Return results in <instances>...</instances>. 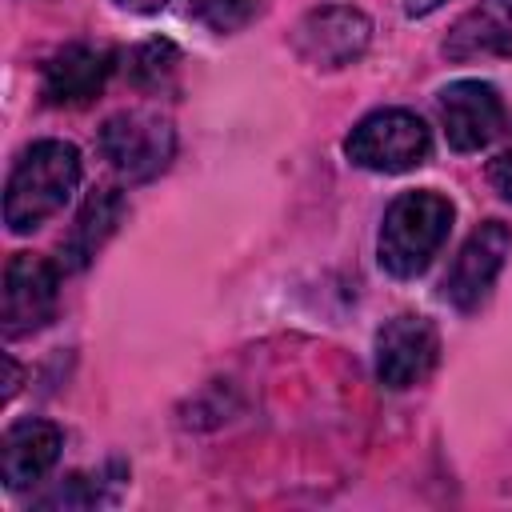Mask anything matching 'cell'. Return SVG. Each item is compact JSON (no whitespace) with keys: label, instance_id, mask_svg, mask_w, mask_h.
<instances>
[{"label":"cell","instance_id":"1","mask_svg":"<svg viewBox=\"0 0 512 512\" xmlns=\"http://www.w3.org/2000/svg\"><path fill=\"white\" fill-rule=\"evenodd\" d=\"M80 184V152L68 140H36L20 152L4 188V224L24 236L52 220Z\"/></svg>","mask_w":512,"mask_h":512},{"label":"cell","instance_id":"2","mask_svg":"<svg viewBox=\"0 0 512 512\" xmlns=\"http://www.w3.org/2000/svg\"><path fill=\"white\" fill-rule=\"evenodd\" d=\"M452 216H456L452 200L432 188L400 192L380 224V264L400 280L420 276L432 264V256L444 248L452 232Z\"/></svg>","mask_w":512,"mask_h":512},{"label":"cell","instance_id":"3","mask_svg":"<svg viewBox=\"0 0 512 512\" xmlns=\"http://www.w3.org/2000/svg\"><path fill=\"white\" fill-rule=\"evenodd\" d=\"M352 164L368 172H412L432 152L428 124L408 108H380L368 112L344 140Z\"/></svg>","mask_w":512,"mask_h":512},{"label":"cell","instance_id":"4","mask_svg":"<svg viewBox=\"0 0 512 512\" xmlns=\"http://www.w3.org/2000/svg\"><path fill=\"white\" fill-rule=\"evenodd\" d=\"M100 156L108 160V168L116 176H124L128 184L152 180L168 168V160L176 156V132L164 116L144 112V108H128L116 112L100 124Z\"/></svg>","mask_w":512,"mask_h":512},{"label":"cell","instance_id":"5","mask_svg":"<svg viewBox=\"0 0 512 512\" xmlns=\"http://www.w3.org/2000/svg\"><path fill=\"white\" fill-rule=\"evenodd\" d=\"M60 300V272L52 260L16 252L4 268V304H0V328L8 340L28 336L44 328Z\"/></svg>","mask_w":512,"mask_h":512},{"label":"cell","instance_id":"6","mask_svg":"<svg viewBox=\"0 0 512 512\" xmlns=\"http://www.w3.org/2000/svg\"><path fill=\"white\" fill-rule=\"evenodd\" d=\"M368 40H372L368 16L360 8H344V4L308 12L292 32L296 56L312 68H324V72L356 64L368 52Z\"/></svg>","mask_w":512,"mask_h":512},{"label":"cell","instance_id":"7","mask_svg":"<svg viewBox=\"0 0 512 512\" xmlns=\"http://www.w3.org/2000/svg\"><path fill=\"white\" fill-rule=\"evenodd\" d=\"M440 356V336L428 316L400 312L376 332V380L392 392L420 384Z\"/></svg>","mask_w":512,"mask_h":512},{"label":"cell","instance_id":"8","mask_svg":"<svg viewBox=\"0 0 512 512\" xmlns=\"http://www.w3.org/2000/svg\"><path fill=\"white\" fill-rule=\"evenodd\" d=\"M512 252V228L504 220H484L456 252L448 276H444V300L460 312H472L492 292L504 260Z\"/></svg>","mask_w":512,"mask_h":512},{"label":"cell","instance_id":"9","mask_svg":"<svg viewBox=\"0 0 512 512\" xmlns=\"http://www.w3.org/2000/svg\"><path fill=\"white\" fill-rule=\"evenodd\" d=\"M440 124L456 152H480L504 128V100L484 80H452L440 92Z\"/></svg>","mask_w":512,"mask_h":512},{"label":"cell","instance_id":"10","mask_svg":"<svg viewBox=\"0 0 512 512\" xmlns=\"http://www.w3.org/2000/svg\"><path fill=\"white\" fill-rule=\"evenodd\" d=\"M112 68H116V56L104 44H68L48 56L40 92L56 108H76V104H88L108 84Z\"/></svg>","mask_w":512,"mask_h":512},{"label":"cell","instance_id":"11","mask_svg":"<svg viewBox=\"0 0 512 512\" xmlns=\"http://www.w3.org/2000/svg\"><path fill=\"white\" fill-rule=\"evenodd\" d=\"M444 56L464 60H512V0H480L472 4L452 32L444 36Z\"/></svg>","mask_w":512,"mask_h":512},{"label":"cell","instance_id":"12","mask_svg":"<svg viewBox=\"0 0 512 512\" xmlns=\"http://www.w3.org/2000/svg\"><path fill=\"white\" fill-rule=\"evenodd\" d=\"M60 428L48 424V420H16L4 440H0V476L8 488H24V484H36L60 456Z\"/></svg>","mask_w":512,"mask_h":512},{"label":"cell","instance_id":"13","mask_svg":"<svg viewBox=\"0 0 512 512\" xmlns=\"http://www.w3.org/2000/svg\"><path fill=\"white\" fill-rule=\"evenodd\" d=\"M120 208H124V200H120L116 188H100V192H92V196L84 200V208H80L72 232H68L64 244H60L64 268H84V264L100 252V244L112 236V228H116V220H120Z\"/></svg>","mask_w":512,"mask_h":512},{"label":"cell","instance_id":"14","mask_svg":"<svg viewBox=\"0 0 512 512\" xmlns=\"http://www.w3.org/2000/svg\"><path fill=\"white\" fill-rule=\"evenodd\" d=\"M176 68H180V52H176V44H168V40H144V44L128 56V76H132V84L144 88V92L168 88L172 76H176Z\"/></svg>","mask_w":512,"mask_h":512},{"label":"cell","instance_id":"15","mask_svg":"<svg viewBox=\"0 0 512 512\" xmlns=\"http://www.w3.org/2000/svg\"><path fill=\"white\" fill-rule=\"evenodd\" d=\"M264 0H188L192 20H200L208 32H240L260 16Z\"/></svg>","mask_w":512,"mask_h":512},{"label":"cell","instance_id":"16","mask_svg":"<svg viewBox=\"0 0 512 512\" xmlns=\"http://www.w3.org/2000/svg\"><path fill=\"white\" fill-rule=\"evenodd\" d=\"M488 184L500 200H512V140L488 160Z\"/></svg>","mask_w":512,"mask_h":512},{"label":"cell","instance_id":"17","mask_svg":"<svg viewBox=\"0 0 512 512\" xmlns=\"http://www.w3.org/2000/svg\"><path fill=\"white\" fill-rule=\"evenodd\" d=\"M116 8H124V12H160L168 0H112Z\"/></svg>","mask_w":512,"mask_h":512},{"label":"cell","instance_id":"18","mask_svg":"<svg viewBox=\"0 0 512 512\" xmlns=\"http://www.w3.org/2000/svg\"><path fill=\"white\" fill-rule=\"evenodd\" d=\"M440 4H448V0H404V12H408V16H428V12H436Z\"/></svg>","mask_w":512,"mask_h":512},{"label":"cell","instance_id":"19","mask_svg":"<svg viewBox=\"0 0 512 512\" xmlns=\"http://www.w3.org/2000/svg\"><path fill=\"white\" fill-rule=\"evenodd\" d=\"M4 364H8V384H4V400H12V392H16V380H20V372H16V364L4 356Z\"/></svg>","mask_w":512,"mask_h":512}]
</instances>
